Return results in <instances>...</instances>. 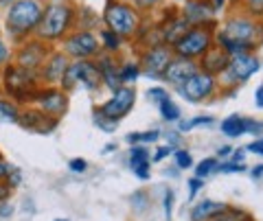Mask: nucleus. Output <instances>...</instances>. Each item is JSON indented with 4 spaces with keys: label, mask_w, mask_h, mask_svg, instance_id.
<instances>
[{
    "label": "nucleus",
    "mask_w": 263,
    "mask_h": 221,
    "mask_svg": "<svg viewBox=\"0 0 263 221\" xmlns=\"http://www.w3.org/2000/svg\"><path fill=\"white\" fill-rule=\"evenodd\" d=\"M44 7L46 0H13L7 5L3 22L13 44H20L22 39L35 35L44 15Z\"/></svg>",
    "instance_id": "nucleus-1"
},
{
    "label": "nucleus",
    "mask_w": 263,
    "mask_h": 221,
    "mask_svg": "<svg viewBox=\"0 0 263 221\" xmlns=\"http://www.w3.org/2000/svg\"><path fill=\"white\" fill-rule=\"evenodd\" d=\"M77 7L72 0H46L42 22L35 31V37L46 44H55L75 29Z\"/></svg>",
    "instance_id": "nucleus-2"
},
{
    "label": "nucleus",
    "mask_w": 263,
    "mask_h": 221,
    "mask_svg": "<svg viewBox=\"0 0 263 221\" xmlns=\"http://www.w3.org/2000/svg\"><path fill=\"white\" fill-rule=\"evenodd\" d=\"M40 86L42 84H40V77L35 72L15 66L13 62H9L0 70V92H5L7 99H11L18 105H33Z\"/></svg>",
    "instance_id": "nucleus-3"
},
{
    "label": "nucleus",
    "mask_w": 263,
    "mask_h": 221,
    "mask_svg": "<svg viewBox=\"0 0 263 221\" xmlns=\"http://www.w3.org/2000/svg\"><path fill=\"white\" fill-rule=\"evenodd\" d=\"M143 15L127 0H108L103 9V24L112 33H117L123 39H132L138 35Z\"/></svg>",
    "instance_id": "nucleus-4"
},
{
    "label": "nucleus",
    "mask_w": 263,
    "mask_h": 221,
    "mask_svg": "<svg viewBox=\"0 0 263 221\" xmlns=\"http://www.w3.org/2000/svg\"><path fill=\"white\" fill-rule=\"evenodd\" d=\"M101 86H103V79L95 59H70L62 81V88L66 92H72L77 88L86 90V92H99Z\"/></svg>",
    "instance_id": "nucleus-5"
},
{
    "label": "nucleus",
    "mask_w": 263,
    "mask_h": 221,
    "mask_svg": "<svg viewBox=\"0 0 263 221\" xmlns=\"http://www.w3.org/2000/svg\"><path fill=\"white\" fill-rule=\"evenodd\" d=\"M215 46V27H189L186 33L171 46L176 57L200 59V57Z\"/></svg>",
    "instance_id": "nucleus-6"
},
{
    "label": "nucleus",
    "mask_w": 263,
    "mask_h": 221,
    "mask_svg": "<svg viewBox=\"0 0 263 221\" xmlns=\"http://www.w3.org/2000/svg\"><path fill=\"white\" fill-rule=\"evenodd\" d=\"M219 33L235 39V42H241V44L257 48L259 39L263 35V29H261V20L250 18L248 13H233L224 24H221Z\"/></svg>",
    "instance_id": "nucleus-7"
},
{
    "label": "nucleus",
    "mask_w": 263,
    "mask_h": 221,
    "mask_svg": "<svg viewBox=\"0 0 263 221\" xmlns=\"http://www.w3.org/2000/svg\"><path fill=\"white\" fill-rule=\"evenodd\" d=\"M62 51L70 59H95L101 55V42L99 35L92 33L90 29H72L68 35L62 39Z\"/></svg>",
    "instance_id": "nucleus-8"
},
{
    "label": "nucleus",
    "mask_w": 263,
    "mask_h": 221,
    "mask_svg": "<svg viewBox=\"0 0 263 221\" xmlns=\"http://www.w3.org/2000/svg\"><path fill=\"white\" fill-rule=\"evenodd\" d=\"M18 48L13 51V57H11V62L15 64V66H20L24 70H29V72H40V68H42V64L44 59L48 57V53L53 51L51 46H48L46 42H42V39H37L35 35L33 37H27V39H22L20 44H15Z\"/></svg>",
    "instance_id": "nucleus-9"
},
{
    "label": "nucleus",
    "mask_w": 263,
    "mask_h": 221,
    "mask_svg": "<svg viewBox=\"0 0 263 221\" xmlns=\"http://www.w3.org/2000/svg\"><path fill=\"white\" fill-rule=\"evenodd\" d=\"M68 92L62 86H40V90L35 92V99H33V105L37 110H42L48 116L62 118L66 112H68Z\"/></svg>",
    "instance_id": "nucleus-10"
},
{
    "label": "nucleus",
    "mask_w": 263,
    "mask_h": 221,
    "mask_svg": "<svg viewBox=\"0 0 263 221\" xmlns=\"http://www.w3.org/2000/svg\"><path fill=\"white\" fill-rule=\"evenodd\" d=\"M178 92L191 103H202L211 99L217 92V77L211 75L206 70H197L195 75H191L182 86L178 88Z\"/></svg>",
    "instance_id": "nucleus-11"
},
{
    "label": "nucleus",
    "mask_w": 263,
    "mask_h": 221,
    "mask_svg": "<svg viewBox=\"0 0 263 221\" xmlns=\"http://www.w3.org/2000/svg\"><path fill=\"white\" fill-rule=\"evenodd\" d=\"M136 103V90L132 86H119L117 90H112V96L103 105H99L97 112H101L105 118H110L114 123H119L121 118H125L132 112Z\"/></svg>",
    "instance_id": "nucleus-12"
},
{
    "label": "nucleus",
    "mask_w": 263,
    "mask_h": 221,
    "mask_svg": "<svg viewBox=\"0 0 263 221\" xmlns=\"http://www.w3.org/2000/svg\"><path fill=\"white\" fill-rule=\"evenodd\" d=\"M259 68H261V62L257 59V55L239 53V55H233L228 59V66L224 72H221V77H224V84L237 88V84L248 81Z\"/></svg>",
    "instance_id": "nucleus-13"
},
{
    "label": "nucleus",
    "mask_w": 263,
    "mask_h": 221,
    "mask_svg": "<svg viewBox=\"0 0 263 221\" xmlns=\"http://www.w3.org/2000/svg\"><path fill=\"white\" fill-rule=\"evenodd\" d=\"M180 15L191 27H217V9L211 0H184Z\"/></svg>",
    "instance_id": "nucleus-14"
},
{
    "label": "nucleus",
    "mask_w": 263,
    "mask_h": 221,
    "mask_svg": "<svg viewBox=\"0 0 263 221\" xmlns=\"http://www.w3.org/2000/svg\"><path fill=\"white\" fill-rule=\"evenodd\" d=\"M18 125L33 134H51L60 125V118L48 116L42 110H37L35 105H27V108H20Z\"/></svg>",
    "instance_id": "nucleus-15"
},
{
    "label": "nucleus",
    "mask_w": 263,
    "mask_h": 221,
    "mask_svg": "<svg viewBox=\"0 0 263 221\" xmlns=\"http://www.w3.org/2000/svg\"><path fill=\"white\" fill-rule=\"evenodd\" d=\"M171 59H174L171 46H167V44L147 46V51L141 57V68L147 77H162Z\"/></svg>",
    "instance_id": "nucleus-16"
},
{
    "label": "nucleus",
    "mask_w": 263,
    "mask_h": 221,
    "mask_svg": "<svg viewBox=\"0 0 263 221\" xmlns=\"http://www.w3.org/2000/svg\"><path fill=\"white\" fill-rule=\"evenodd\" d=\"M68 64H70V57L64 51H51L48 57L44 59L42 68H40V72H37L40 84L42 86H62Z\"/></svg>",
    "instance_id": "nucleus-17"
},
{
    "label": "nucleus",
    "mask_w": 263,
    "mask_h": 221,
    "mask_svg": "<svg viewBox=\"0 0 263 221\" xmlns=\"http://www.w3.org/2000/svg\"><path fill=\"white\" fill-rule=\"evenodd\" d=\"M197 70H200V64H197L195 59H186V57H176L174 55V59L169 62V66H167V70H164L162 79L167 81L169 86L180 88L189 77L195 75Z\"/></svg>",
    "instance_id": "nucleus-18"
},
{
    "label": "nucleus",
    "mask_w": 263,
    "mask_h": 221,
    "mask_svg": "<svg viewBox=\"0 0 263 221\" xmlns=\"http://www.w3.org/2000/svg\"><path fill=\"white\" fill-rule=\"evenodd\" d=\"M95 64L99 72H101V79H103V86H108L110 90H117L121 86L119 81V62L117 57L110 55V53H101L95 57Z\"/></svg>",
    "instance_id": "nucleus-19"
},
{
    "label": "nucleus",
    "mask_w": 263,
    "mask_h": 221,
    "mask_svg": "<svg viewBox=\"0 0 263 221\" xmlns=\"http://www.w3.org/2000/svg\"><path fill=\"white\" fill-rule=\"evenodd\" d=\"M228 59L230 57L221 51L219 46H213L200 57V70H206V72H211V75L217 77V75H221V72L226 70Z\"/></svg>",
    "instance_id": "nucleus-20"
},
{
    "label": "nucleus",
    "mask_w": 263,
    "mask_h": 221,
    "mask_svg": "<svg viewBox=\"0 0 263 221\" xmlns=\"http://www.w3.org/2000/svg\"><path fill=\"white\" fill-rule=\"evenodd\" d=\"M219 127H221V134H224V136L237 138V136H243L248 132H257L261 125H259V123H254V120H248L243 116H237V114H233V116H228V118L221 120Z\"/></svg>",
    "instance_id": "nucleus-21"
},
{
    "label": "nucleus",
    "mask_w": 263,
    "mask_h": 221,
    "mask_svg": "<svg viewBox=\"0 0 263 221\" xmlns=\"http://www.w3.org/2000/svg\"><path fill=\"white\" fill-rule=\"evenodd\" d=\"M129 169L134 171L138 179H149L152 173V162H149V151L143 145H134L129 151Z\"/></svg>",
    "instance_id": "nucleus-22"
},
{
    "label": "nucleus",
    "mask_w": 263,
    "mask_h": 221,
    "mask_svg": "<svg viewBox=\"0 0 263 221\" xmlns=\"http://www.w3.org/2000/svg\"><path fill=\"white\" fill-rule=\"evenodd\" d=\"M228 206L221 202H213V199H204L200 204H195L191 210V221H211L213 217H217L219 212H224Z\"/></svg>",
    "instance_id": "nucleus-23"
},
{
    "label": "nucleus",
    "mask_w": 263,
    "mask_h": 221,
    "mask_svg": "<svg viewBox=\"0 0 263 221\" xmlns=\"http://www.w3.org/2000/svg\"><path fill=\"white\" fill-rule=\"evenodd\" d=\"M141 62H123L119 64V81H121V86H129V84H134V81L141 77Z\"/></svg>",
    "instance_id": "nucleus-24"
},
{
    "label": "nucleus",
    "mask_w": 263,
    "mask_h": 221,
    "mask_svg": "<svg viewBox=\"0 0 263 221\" xmlns=\"http://www.w3.org/2000/svg\"><path fill=\"white\" fill-rule=\"evenodd\" d=\"M99 42H101V51H103V53L117 55V53L121 51L123 37H119L117 33H112L110 29H101V31H99Z\"/></svg>",
    "instance_id": "nucleus-25"
},
{
    "label": "nucleus",
    "mask_w": 263,
    "mask_h": 221,
    "mask_svg": "<svg viewBox=\"0 0 263 221\" xmlns=\"http://www.w3.org/2000/svg\"><path fill=\"white\" fill-rule=\"evenodd\" d=\"M20 118V105L11 99H0V123H18Z\"/></svg>",
    "instance_id": "nucleus-26"
},
{
    "label": "nucleus",
    "mask_w": 263,
    "mask_h": 221,
    "mask_svg": "<svg viewBox=\"0 0 263 221\" xmlns=\"http://www.w3.org/2000/svg\"><path fill=\"white\" fill-rule=\"evenodd\" d=\"M158 108H160V116L164 120H169V123H178L180 116H182V112H180L178 103L171 99V96H164V99L158 103Z\"/></svg>",
    "instance_id": "nucleus-27"
},
{
    "label": "nucleus",
    "mask_w": 263,
    "mask_h": 221,
    "mask_svg": "<svg viewBox=\"0 0 263 221\" xmlns=\"http://www.w3.org/2000/svg\"><path fill=\"white\" fill-rule=\"evenodd\" d=\"M160 138L158 129H152V132H143V134H129L127 143L129 145H147V143H156Z\"/></svg>",
    "instance_id": "nucleus-28"
},
{
    "label": "nucleus",
    "mask_w": 263,
    "mask_h": 221,
    "mask_svg": "<svg viewBox=\"0 0 263 221\" xmlns=\"http://www.w3.org/2000/svg\"><path fill=\"white\" fill-rule=\"evenodd\" d=\"M243 11L254 20H263V0H241Z\"/></svg>",
    "instance_id": "nucleus-29"
},
{
    "label": "nucleus",
    "mask_w": 263,
    "mask_h": 221,
    "mask_svg": "<svg viewBox=\"0 0 263 221\" xmlns=\"http://www.w3.org/2000/svg\"><path fill=\"white\" fill-rule=\"evenodd\" d=\"M217 169V158H204L200 165H197V169H195V177H206V175H211L213 171Z\"/></svg>",
    "instance_id": "nucleus-30"
},
{
    "label": "nucleus",
    "mask_w": 263,
    "mask_h": 221,
    "mask_svg": "<svg viewBox=\"0 0 263 221\" xmlns=\"http://www.w3.org/2000/svg\"><path fill=\"white\" fill-rule=\"evenodd\" d=\"M213 123V116H197L193 120H178V129L180 132H189L191 127H197V125H211Z\"/></svg>",
    "instance_id": "nucleus-31"
},
{
    "label": "nucleus",
    "mask_w": 263,
    "mask_h": 221,
    "mask_svg": "<svg viewBox=\"0 0 263 221\" xmlns=\"http://www.w3.org/2000/svg\"><path fill=\"white\" fill-rule=\"evenodd\" d=\"M11 57H13V48L7 44L3 37H0V70H3L7 64L11 62Z\"/></svg>",
    "instance_id": "nucleus-32"
},
{
    "label": "nucleus",
    "mask_w": 263,
    "mask_h": 221,
    "mask_svg": "<svg viewBox=\"0 0 263 221\" xmlns=\"http://www.w3.org/2000/svg\"><path fill=\"white\" fill-rule=\"evenodd\" d=\"M95 123L103 129V132H114V129H117V123L110 120V118H105L103 114H101V112H97V110H95Z\"/></svg>",
    "instance_id": "nucleus-33"
},
{
    "label": "nucleus",
    "mask_w": 263,
    "mask_h": 221,
    "mask_svg": "<svg viewBox=\"0 0 263 221\" xmlns=\"http://www.w3.org/2000/svg\"><path fill=\"white\" fill-rule=\"evenodd\" d=\"M176 165H178V169H189V167L193 165L191 153L184 151V149H178V151H176Z\"/></svg>",
    "instance_id": "nucleus-34"
},
{
    "label": "nucleus",
    "mask_w": 263,
    "mask_h": 221,
    "mask_svg": "<svg viewBox=\"0 0 263 221\" xmlns=\"http://www.w3.org/2000/svg\"><path fill=\"white\" fill-rule=\"evenodd\" d=\"M243 215V212L239 210H233V208H226L224 212H219L217 217H213L211 221H239V217Z\"/></svg>",
    "instance_id": "nucleus-35"
},
{
    "label": "nucleus",
    "mask_w": 263,
    "mask_h": 221,
    "mask_svg": "<svg viewBox=\"0 0 263 221\" xmlns=\"http://www.w3.org/2000/svg\"><path fill=\"white\" fill-rule=\"evenodd\" d=\"M129 3L134 5V7H136V9L141 11V13H145V11H152V9H156L160 0H129Z\"/></svg>",
    "instance_id": "nucleus-36"
},
{
    "label": "nucleus",
    "mask_w": 263,
    "mask_h": 221,
    "mask_svg": "<svg viewBox=\"0 0 263 221\" xmlns=\"http://www.w3.org/2000/svg\"><path fill=\"white\" fill-rule=\"evenodd\" d=\"M164 96H169V92H167L164 88H160V86H156V88H149V90H147V99L154 101V103H160Z\"/></svg>",
    "instance_id": "nucleus-37"
},
{
    "label": "nucleus",
    "mask_w": 263,
    "mask_h": 221,
    "mask_svg": "<svg viewBox=\"0 0 263 221\" xmlns=\"http://www.w3.org/2000/svg\"><path fill=\"white\" fill-rule=\"evenodd\" d=\"M68 169L72 171V173H86V171H88V162L84 158H72L68 162Z\"/></svg>",
    "instance_id": "nucleus-38"
},
{
    "label": "nucleus",
    "mask_w": 263,
    "mask_h": 221,
    "mask_svg": "<svg viewBox=\"0 0 263 221\" xmlns=\"http://www.w3.org/2000/svg\"><path fill=\"white\" fill-rule=\"evenodd\" d=\"M7 179H9L7 184H9L11 188H13V186H20V182H22V173H20V169L11 167V169H9V173H7Z\"/></svg>",
    "instance_id": "nucleus-39"
},
{
    "label": "nucleus",
    "mask_w": 263,
    "mask_h": 221,
    "mask_svg": "<svg viewBox=\"0 0 263 221\" xmlns=\"http://www.w3.org/2000/svg\"><path fill=\"white\" fill-rule=\"evenodd\" d=\"M217 169L221 171V173H241L243 171V165L241 162H228V165H217Z\"/></svg>",
    "instance_id": "nucleus-40"
},
{
    "label": "nucleus",
    "mask_w": 263,
    "mask_h": 221,
    "mask_svg": "<svg viewBox=\"0 0 263 221\" xmlns=\"http://www.w3.org/2000/svg\"><path fill=\"white\" fill-rule=\"evenodd\" d=\"M202 186H204V179L202 177H191V179H189V197L193 199Z\"/></svg>",
    "instance_id": "nucleus-41"
},
{
    "label": "nucleus",
    "mask_w": 263,
    "mask_h": 221,
    "mask_svg": "<svg viewBox=\"0 0 263 221\" xmlns=\"http://www.w3.org/2000/svg\"><path fill=\"white\" fill-rule=\"evenodd\" d=\"M169 153H171V147L167 145V147H158L156 149V153H154V162H160V160H164V158H169Z\"/></svg>",
    "instance_id": "nucleus-42"
},
{
    "label": "nucleus",
    "mask_w": 263,
    "mask_h": 221,
    "mask_svg": "<svg viewBox=\"0 0 263 221\" xmlns=\"http://www.w3.org/2000/svg\"><path fill=\"white\" fill-rule=\"evenodd\" d=\"M246 151H252V153L263 155V138H257V140H252L248 147H246Z\"/></svg>",
    "instance_id": "nucleus-43"
},
{
    "label": "nucleus",
    "mask_w": 263,
    "mask_h": 221,
    "mask_svg": "<svg viewBox=\"0 0 263 221\" xmlns=\"http://www.w3.org/2000/svg\"><path fill=\"white\" fill-rule=\"evenodd\" d=\"M171 208H174V191H167V195H164V212H167V219H171Z\"/></svg>",
    "instance_id": "nucleus-44"
},
{
    "label": "nucleus",
    "mask_w": 263,
    "mask_h": 221,
    "mask_svg": "<svg viewBox=\"0 0 263 221\" xmlns=\"http://www.w3.org/2000/svg\"><path fill=\"white\" fill-rule=\"evenodd\" d=\"M11 195V186L7 182H0V202H7Z\"/></svg>",
    "instance_id": "nucleus-45"
},
{
    "label": "nucleus",
    "mask_w": 263,
    "mask_h": 221,
    "mask_svg": "<svg viewBox=\"0 0 263 221\" xmlns=\"http://www.w3.org/2000/svg\"><path fill=\"white\" fill-rule=\"evenodd\" d=\"M13 215V206L7 202H0V217H11Z\"/></svg>",
    "instance_id": "nucleus-46"
},
{
    "label": "nucleus",
    "mask_w": 263,
    "mask_h": 221,
    "mask_svg": "<svg viewBox=\"0 0 263 221\" xmlns=\"http://www.w3.org/2000/svg\"><path fill=\"white\" fill-rule=\"evenodd\" d=\"M254 105H257V108H263V86H259L257 92H254Z\"/></svg>",
    "instance_id": "nucleus-47"
},
{
    "label": "nucleus",
    "mask_w": 263,
    "mask_h": 221,
    "mask_svg": "<svg viewBox=\"0 0 263 221\" xmlns=\"http://www.w3.org/2000/svg\"><path fill=\"white\" fill-rule=\"evenodd\" d=\"M9 165H7V162H3V160H0V179H5L7 177V173H9Z\"/></svg>",
    "instance_id": "nucleus-48"
},
{
    "label": "nucleus",
    "mask_w": 263,
    "mask_h": 221,
    "mask_svg": "<svg viewBox=\"0 0 263 221\" xmlns=\"http://www.w3.org/2000/svg\"><path fill=\"white\" fill-rule=\"evenodd\" d=\"M243 158H246V153H243L241 149H237V151L233 153V162H241V165H243Z\"/></svg>",
    "instance_id": "nucleus-49"
},
{
    "label": "nucleus",
    "mask_w": 263,
    "mask_h": 221,
    "mask_svg": "<svg viewBox=\"0 0 263 221\" xmlns=\"http://www.w3.org/2000/svg\"><path fill=\"white\" fill-rule=\"evenodd\" d=\"M219 158H226V155H230V153H233V149H230V147H219Z\"/></svg>",
    "instance_id": "nucleus-50"
},
{
    "label": "nucleus",
    "mask_w": 263,
    "mask_h": 221,
    "mask_svg": "<svg viewBox=\"0 0 263 221\" xmlns=\"http://www.w3.org/2000/svg\"><path fill=\"white\" fill-rule=\"evenodd\" d=\"M261 175H263V165L254 167V169H252V177H261Z\"/></svg>",
    "instance_id": "nucleus-51"
},
{
    "label": "nucleus",
    "mask_w": 263,
    "mask_h": 221,
    "mask_svg": "<svg viewBox=\"0 0 263 221\" xmlns=\"http://www.w3.org/2000/svg\"><path fill=\"white\" fill-rule=\"evenodd\" d=\"M211 3H213V7H215V9H219V7H224L226 0H211Z\"/></svg>",
    "instance_id": "nucleus-52"
},
{
    "label": "nucleus",
    "mask_w": 263,
    "mask_h": 221,
    "mask_svg": "<svg viewBox=\"0 0 263 221\" xmlns=\"http://www.w3.org/2000/svg\"><path fill=\"white\" fill-rule=\"evenodd\" d=\"M9 3H13V0H3V5L7 7V5H9Z\"/></svg>",
    "instance_id": "nucleus-53"
},
{
    "label": "nucleus",
    "mask_w": 263,
    "mask_h": 221,
    "mask_svg": "<svg viewBox=\"0 0 263 221\" xmlns=\"http://www.w3.org/2000/svg\"><path fill=\"white\" fill-rule=\"evenodd\" d=\"M55 221H68V219H55Z\"/></svg>",
    "instance_id": "nucleus-54"
},
{
    "label": "nucleus",
    "mask_w": 263,
    "mask_h": 221,
    "mask_svg": "<svg viewBox=\"0 0 263 221\" xmlns=\"http://www.w3.org/2000/svg\"><path fill=\"white\" fill-rule=\"evenodd\" d=\"M0 27H3V18H0Z\"/></svg>",
    "instance_id": "nucleus-55"
},
{
    "label": "nucleus",
    "mask_w": 263,
    "mask_h": 221,
    "mask_svg": "<svg viewBox=\"0 0 263 221\" xmlns=\"http://www.w3.org/2000/svg\"><path fill=\"white\" fill-rule=\"evenodd\" d=\"M0 5H3V0H0Z\"/></svg>",
    "instance_id": "nucleus-56"
}]
</instances>
